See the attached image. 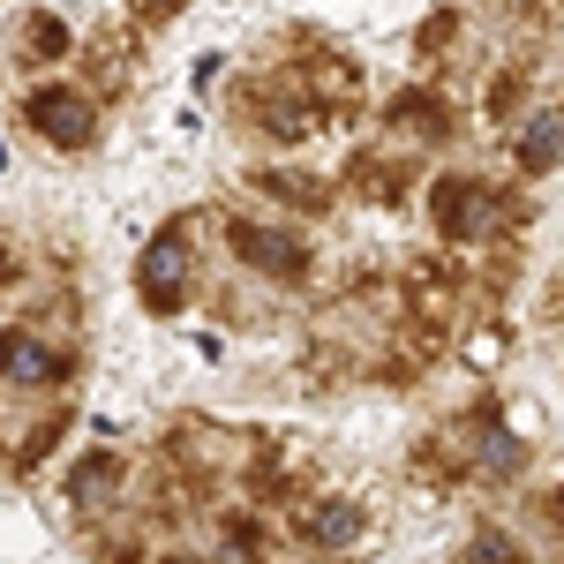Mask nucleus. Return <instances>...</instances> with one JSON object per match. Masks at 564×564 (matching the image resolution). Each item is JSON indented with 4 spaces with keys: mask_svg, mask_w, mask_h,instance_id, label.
I'll list each match as a JSON object with an SVG mask.
<instances>
[{
    "mask_svg": "<svg viewBox=\"0 0 564 564\" xmlns=\"http://www.w3.org/2000/svg\"><path fill=\"white\" fill-rule=\"evenodd\" d=\"M174 279H181V249H174V241H159L151 263H143V286H151L159 302H174Z\"/></svg>",
    "mask_w": 564,
    "mask_h": 564,
    "instance_id": "obj_2",
    "label": "nucleus"
},
{
    "mask_svg": "<svg viewBox=\"0 0 564 564\" xmlns=\"http://www.w3.org/2000/svg\"><path fill=\"white\" fill-rule=\"evenodd\" d=\"M39 129H53L61 143H76V135H84V106H76L68 90H45L39 98Z\"/></svg>",
    "mask_w": 564,
    "mask_h": 564,
    "instance_id": "obj_1",
    "label": "nucleus"
},
{
    "mask_svg": "<svg viewBox=\"0 0 564 564\" xmlns=\"http://www.w3.org/2000/svg\"><path fill=\"white\" fill-rule=\"evenodd\" d=\"M354 527H361V520H354V505H332L324 520H308V534H316V542H347Z\"/></svg>",
    "mask_w": 564,
    "mask_h": 564,
    "instance_id": "obj_3",
    "label": "nucleus"
}]
</instances>
